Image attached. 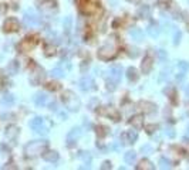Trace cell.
Wrapping results in <instances>:
<instances>
[{"label":"cell","instance_id":"cell-9","mask_svg":"<svg viewBox=\"0 0 189 170\" xmlns=\"http://www.w3.org/2000/svg\"><path fill=\"white\" fill-rule=\"evenodd\" d=\"M36 44H37V40L34 37H26L24 40L20 43V50H22V51H30L31 48L36 47Z\"/></svg>","mask_w":189,"mask_h":170},{"label":"cell","instance_id":"cell-14","mask_svg":"<svg viewBox=\"0 0 189 170\" xmlns=\"http://www.w3.org/2000/svg\"><path fill=\"white\" fill-rule=\"evenodd\" d=\"M80 88L83 91H90L94 88V80L91 77H84L80 81Z\"/></svg>","mask_w":189,"mask_h":170},{"label":"cell","instance_id":"cell-24","mask_svg":"<svg viewBox=\"0 0 189 170\" xmlns=\"http://www.w3.org/2000/svg\"><path fill=\"white\" fill-rule=\"evenodd\" d=\"M19 68H20L19 61H12L9 65H7V72H9L10 75H14L19 72Z\"/></svg>","mask_w":189,"mask_h":170},{"label":"cell","instance_id":"cell-44","mask_svg":"<svg viewBox=\"0 0 189 170\" xmlns=\"http://www.w3.org/2000/svg\"><path fill=\"white\" fill-rule=\"evenodd\" d=\"M59 116L61 121H65V119H67V114H65V112H59Z\"/></svg>","mask_w":189,"mask_h":170},{"label":"cell","instance_id":"cell-11","mask_svg":"<svg viewBox=\"0 0 189 170\" xmlns=\"http://www.w3.org/2000/svg\"><path fill=\"white\" fill-rule=\"evenodd\" d=\"M43 80H44V71L41 70V68L36 67V72H33V74H31L30 82L33 84V85H38V84H40Z\"/></svg>","mask_w":189,"mask_h":170},{"label":"cell","instance_id":"cell-39","mask_svg":"<svg viewBox=\"0 0 189 170\" xmlns=\"http://www.w3.org/2000/svg\"><path fill=\"white\" fill-rule=\"evenodd\" d=\"M168 77H169V70H168V71H162L161 77H159V81H164L165 78H168Z\"/></svg>","mask_w":189,"mask_h":170},{"label":"cell","instance_id":"cell-18","mask_svg":"<svg viewBox=\"0 0 189 170\" xmlns=\"http://www.w3.org/2000/svg\"><path fill=\"white\" fill-rule=\"evenodd\" d=\"M67 71L68 70H64V67H63V64H61V65H59V67L51 70V75H53L54 78H63L65 74H67Z\"/></svg>","mask_w":189,"mask_h":170},{"label":"cell","instance_id":"cell-15","mask_svg":"<svg viewBox=\"0 0 189 170\" xmlns=\"http://www.w3.org/2000/svg\"><path fill=\"white\" fill-rule=\"evenodd\" d=\"M121 138L125 143H134V142H136V139H138V133H136V130H128V132H125Z\"/></svg>","mask_w":189,"mask_h":170},{"label":"cell","instance_id":"cell-26","mask_svg":"<svg viewBox=\"0 0 189 170\" xmlns=\"http://www.w3.org/2000/svg\"><path fill=\"white\" fill-rule=\"evenodd\" d=\"M124 160H125V163H128V164H132L136 160V153L134 150H130V152H127L124 155Z\"/></svg>","mask_w":189,"mask_h":170},{"label":"cell","instance_id":"cell-17","mask_svg":"<svg viewBox=\"0 0 189 170\" xmlns=\"http://www.w3.org/2000/svg\"><path fill=\"white\" fill-rule=\"evenodd\" d=\"M17 135H19V129H17V126H14V125H12V126H9L6 129V138L10 140H14L16 138H17Z\"/></svg>","mask_w":189,"mask_h":170},{"label":"cell","instance_id":"cell-47","mask_svg":"<svg viewBox=\"0 0 189 170\" xmlns=\"http://www.w3.org/2000/svg\"><path fill=\"white\" fill-rule=\"evenodd\" d=\"M128 2H131V3H140L141 0H128Z\"/></svg>","mask_w":189,"mask_h":170},{"label":"cell","instance_id":"cell-41","mask_svg":"<svg viewBox=\"0 0 189 170\" xmlns=\"http://www.w3.org/2000/svg\"><path fill=\"white\" fill-rule=\"evenodd\" d=\"M47 88H49L50 91H56V90H59V85H57V84H49Z\"/></svg>","mask_w":189,"mask_h":170},{"label":"cell","instance_id":"cell-20","mask_svg":"<svg viewBox=\"0 0 189 170\" xmlns=\"http://www.w3.org/2000/svg\"><path fill=\"white\" fill-rule=\"evenodd\" d=\"M159 33H161V28H159V26L156 23H152V24L148 26V34L152 38H156L159 36Z\"/></svg>","mask_w":189,"mask_h":170},{"label":"cell","instance_id":"cell-34","mask_svg":"<svg viewBox=\"0 0 189 170\" xmlns=\"http://www.w3.org/2000/svg\"><path fill=\"white\" fill-rule=\"evenodd\" d=\"M105 114L108 115V116L111 115L114 121H120V114H118L117 111H114V109H110V111H108V112H105Z\"/></svg>","mask_w":189,"mask_h":170},{"label":"cell","instance_id":"cell-23","mask_svg":"<svg viewBox=\"0 0 189 170\" xmlns=\"http://www.w3.org/2000/svg\"><path fill=\"white\" fill-rule=\"evenodd\" d=\"M138 16H140L141 19H148V17H151V7L146 6V4L141 6L140 10H138Z\"/></svg>","mask_w":189,"mask_h":170},{"label":"cell","instance_id":"cell-5","mask_svg":"<svg viewBox=\"0 0 189 170\" xmlns=\"http://www.w3.org/2000/svg\"><path fill=\"white\" fill-rule=\"evenodd\" d=\"M37 6L40 9V12L44 13V14H51L53 12L57 10V3L54 0H38Z\"/></svg>","mask_w":189,"mask_h":170},{"label":"cell","instance_id":"cell-27","mask_svg":"<svg viewBox=\"0 0 189 170\" xmlns=\"http://www.w3.org/2000/svg\"><path fill=\"white\" fill-rule=\"evenodd\" d=\"M141 105H142V109L145 114H152V112L156 111V106L154 104H151V102H142Z\"/></svg>","mask_w":189,"mask_h":170},{"label":"cell","instance_id":"cell-7","mask_svg":"<svg viewBox=\"0 0 189 170\" xmlns=\"http://www.w3.org/2000/svg\"><path fill=\"white\" fill-rule=\"evenodd\" d=\"M81 135H83L81 128H74V129H71L70 132L67 133V145L73 146L74 143H77V140L81 138Z\"/></svg>","mask_w":189,"mask_h":170},{"label":"cell","instance_id":"cell-46","mask_svg":"<svg viewBox=\"0 0 189 170\" xmlns=\"http://www.w3.org/2000/svg\"><path fill=\"white\" fill-rule=\"evenodd\" d=\"M168 135H169L171 138H172V136H174V132H172V129H171V128H168Z\"/></svg>","mask_w":189,"mask_h":170},{"label":"cell","instance_id":"cell-10","mask_svg":"<svg viewBox=\"0 0 189 170\" xmlns=\"http://www.w3.org/2000/svg\"><path fill=\"white\" fill-rule=\"evenodd\" d=\"M152 67H154V58H152L151 54H148V56H145V58H144L142 65H141V70H142L144 74H149Z\"/></svg>","mask_w":189,"mask_h":170},{"label":"cell","instance_id":"cell-29","mask_svg":"<svg viewBox=\"0 0 189 170\" xmlns=\"http://www.w3.org/2000/svg\"><path fill=\"white\" fill-rule=\"evenodd\" d=\"M2 104H3L4 106H12L13 104H14V96L10 95V94L4 95L3 98H2Z\"/></svg>","mask_w":189,"mask_h":170},{"label":"cell","instance_id":"cell-19","mask_svg":"<svg viewBox=\"0 0 189 170\" xmlns=\"http://www.w3.org/2000/svg\"><path fill=\"white\" fill-rule=\"evenodd\" d=\"M43 125H44V119H43V118H40V116L31 119V122H30V128L33 130H36V132H37L40 128H43Z\"/></svg>","mask_w":189,"mask_h":170},{"label":"cell","instance_id":"cell-42","mask_svg":"<svg viewBox=\"0 0 189 170\" xmlns=\"http://www.w3.org/2000/svg\"><path fill=\"white\" fill-rule=\"evenodd\" d=\"M179 40H181V33H179V31H178V33H175L174 43H175V44H178V43H179Z\"/></svg>","mask_w":189,"mask_h":170},{"label":"cell","instance_id":"cell-25","mask_svg":"<svg viewBox=\"0 0 189 170\" xmlns=\"http://www.w3.org/2000/svg\"><path fill=\"white\" fill-rule=\"evenodd\" d=\"M127 78H128V81H131V82H135V81L138 80V72H136V70L134 67H130L127 70Z\"/></svg>","mask_w":189,"mask_h":170},{"label":"cell","instance_id":"cell-37","mask_svg":"<svg viewBox=\"0 0 189 170\" xmlns=\"http://www.w3.org/2000/svg\"><path fill=\"white\" fill-rule=\"evenodd\" d=\"M44 50H46V56H53V54H54V47L46 46V47H44Z\"/></svg>","mask_w":189,"mask_h":170},{"label":"cell","instance_id":"cell-3","mask_svg":"<svg viewBox=\"0 0 189 170\" xmlns=\"http://www.w3.org/2000/svg\"><path fill=\"white\" fill-rule=\"evenodd\" d=\"M115 54H117V48H115L114 43H105L104 46H101L98 48V58L101 60H111L115 57Z\"/></svg>","mask_w":189,"mask_h":170},{"label":"cell","instance_id":"cell-21","mask_svg":"<svg viewBox=\"0 0 189 170\" xmlns=\"http://www.w3.org/2000/svg\"><path fill=\"white\" fill-rule=\"evenodd\" d=\"M130 36L132 37V40H135V41H141L144 38L142 30H141V28H136V27L131 28V30H130Z\"/></svg>","mask_w":189,"mask_h":170},{"label":"cell","instance_id":"cell-2","mask_svg":"<svg viewBox=\"0 0 189 170\" xmlns=\"http://www.w3.org/2000/svg\"><path fill=\"white\" fill-rule=\"evenodd\" d=\"M63 102H64V106L68 111H78L81 106V101L77 95H75L73 91H64L63 92Z\"/></svg>","mask_w":189,"mask_h":170},{"label":"cell","instance_id":"cell-33","mask_svg":"<svg viewBox=\"0 0 189 170\" xmlns=\"http://www.w3.org/2000/svg\"><path fill=\"white\" fill-rule=\"evenodd\" d=\"M71 26H73L71 17H65V20H64V28H65V31H67V33H70V31H71Z\"/></svg>","mask_w":189,"mask_h":170},{"label":"cell","instance_id":"cell-16","mask_svg":"<svg viewBox=\"0 0 189 170\" xmlns=\"http://www.w3.org/2000/svg\"><path fill=\"white\" fill-rule=\"evenodd\" d=\"M43 159L46 162H50V163H56L59 160V153L54 150H50V152H43Z\"/></svg>","mask_w":189,"mask_h":170},{"label":"cell","instance_id":"cell-8","mask_svg":"<svg viewBox=\"0 0 189 170\" xmlns=\"http://www.w3.org/2000/svg\"><path fill=\"white\" fill-rule=\"evenodd\" d=\"M3 30L6 31V33H13V31H17V30H19V22H17L14 17H10V19H7L6 22H4Z\"/></svg>","mask_w":189,"mask_h":170},{"label":"cell","instance_id":"cell-22","mask_svg":"<svg viewBox=\"0 0 189 170\" xmlns=\"http://www.w3.org/2000/svg\"><path fill=\"white\" fill-rule=\"evenodd\" d=\"M34 102H36V105L43 108V106L47 105V95L46 94H37V95L34 96Z\"/></svg>","mask_w":189,"mask_h":170},{"label":"cell","instance_id":"cell-49","mask_svg":"<svg viewBox=\"0 0 189 170\" xmlns=\"http://www.w3.org/2000/svg\"><path fill=\"white\" fill-rule=\"evenodd\" d=\"M188 132H189V129H188Z\"/></svg>","mask_w":189,"mask_h":170},{"label":"cell","instance_id":"cell-32","mask_svg":"<svg viewBox=\"0 0 189 170\" xmlns=\"http://www.w3.org/2000/svg\"><path fill=\"white\" fill-rule=\"evenodd\" d=\"M178 68L181 70V72H188L189 71V62L179 61V62H178Z\"/></svg>","mask_w":189,"mask_h":170},{"label":"cell","instance_id":"cell-43","mask_svg":"<svg viewBox=\"0 0 189 170\" xmlns=\"http://www.w3.org/2000/svg\"><path fill=\"white\" fill-rule=\"evenodd\" d=\"M171 3H172V0H159V4H162V6H168Z\"/></svg>","mask_w":189,"mask_h":170},{"label":"cell","instance_id":"cell-40","mask_svg":"<svg viewBox=\"0 0 189 170\" xmlns=\"http://www.w3.org/2000/svg\"><path fill=\"white\" fill-rule=\"evenodd\" d=\"M101 169L102 170H107V169H111V162H104L101 164Z\"/></svg>","mask_w":189,"mask_h":170},{"label":"cell","instance_id":"cell-12","mask_svg":"<svg viewBox=\"0 0 189 170\" xmlns=\"http://www.w3.org/2000/svg\"><path fill=\"white\" fill-rule=\"evenodd\" d=\"M121 74H122V67L121 65H112L110 68V78L114 80L115 82H120L121 80Z\"/></svg>","mask_w":189,"mask_h":170},{"label":"cell","instance_id":"cell-36","mask_svg":"<svg viewBox=\"0 0 189 170\" xmlns=\"http://www.w3.org/2000/svg\"><path fill=\"white\" fill-rule=\"evenodd\" d=\"M145 129H146V132H148V133H152V132H155V130L158 129V126L154 125V124H151V125H146Z\"/></svg>","mask_w":189,"mask_h":170},{"label":"cell","instance_id":"cell-35","mask_svg":"<svg viewBox=\"0 0 189 170\" xmlns=\"http://www.w3.org/2000/svg\"><path fill=\"white\" fill-rule=\"evenodd\" d=\"M117 85H118V82H115V81L111 80V78H110L108 82H107V88H108L110 91H114L115 88H117Z\"/></svg>","mask_w":189,"mask_h":170},{"label":"cell","instance_id":"cell-1","mask_svg":"<svg viewBox=\"0 0 189 170\" xmlns=\"http://www.w3.org/2000/svg\"><path fill=\"white\" fill-rule=\"evenodd\" d=\"M47 146H49V142H47V140H33V142L26 145V148H24L26 156H28V158L38 156L40 153H43V152L46 150Z\"/></svg>","mask_w":189,"mask_h":170},{"label":"cell","instance_id":"cell-6","mask_svg":"<svg viewBox=\"0 0 189 170\" xmlns=\"http://www.w3.org/2000/svg\"><path fill=\"white\" fill-rule=\"evenodd\" d=\"M40 17H38L33 10H27L24 13V24L26 27H34V26H38L40 24Z\"/></svg>","mask_w":189,"mask_h":170},{"label":"cell","instance_id":"cell-30","mask_svg":"<svg viewBox=\"0 0 189 170\" xmlns=\"http://www.w3.org/2000/svg\"><path fill=\"white\" fill-rule=\"evenodd\" d=\"M136 169L138 170H142V169H148V170H152L154 169V166H152V163L149 160H146V159H144L142 162H141L138 166H136Z\"/></svg>","mask_w":189,"mask_h":170},{"label":"cell","instance_id":"cell-38","mask_svg":"<svg viewBox=\"0 0 189 170\" xmlns=\"http://www.w3.org/2000/svg\"><path fill=\"white\" fill-rule=\"evenodd\" d=\"M141 150H142V153H145V155H149V153L152 152V148L149 145H145V146H142V149H141Z\"/></svg>","mask_w":189,"mask_h":170},{"label":"cell","instance_id":"cell-28","mask_svg":"<svg viewBox=\"0 0 189 170\" xmlns=\"http://www.w3.org/2000/svg\"><path fill=\"white\" fill-rule=\"evenodd\" d=\"M78 158L84 162V164L90 166V163H91V155L88 153V152H80V153H78Z\"/></svg>","mask_w":189,"mask_h":170},{"label":"cell","instance_id":"cell-45","mask_svg":"<svg viewBox=\"0 0 189 170\" xmlns=\"http://www.w3.org/2000/svg\"><path fill=\"white\" fill-rule=\"evenodd\" d=\"M50 109H53V111H56V109H57V104H56V102H53V104L50 105Z\"/></svg>","mask_w":189,"mask_h":170},{"label":"cell","instance_id":"cell-13","mask_svg":"<svg viewBox=\"0 0 189 170\" xmlns=\"http://www.w3.org/2000/svg\"><path fill=\"white\" fill-rule=\"evenodd\" d=\"M130 125L134 129H141L144 126V116L142 115H134L130 119Z\"/></svg>","mask_w":189,"mask_h":170},{"label":"cell","instance_id":"cell-4","mask_svg":"<svg viewBox=\"0 0 189 170\" xmlns=\"http://www.w3.org/2000/svg\"><path fill=\"white\" fill-rule=\"evenodd\" d=\"M78 3L84 14H94L98 9V0H78Z\"/></svg>","mask_w":189,"mask_h":170},{"label":"cell","instance_id":"cell-31","mask_svg":"<svg viewBox=\"0 0 189 170\" xmlns=\"http://www.w3.org/2000/svg\"><path fill=\"white\" fill-rule=\"evenodd\" d=\"M159 167L161 169H169L171 167V162L166 158H161L159 159Z\"/></svg>","mask_w":189,"mask_h":170},{"label":"cell","instance_id":"cell-48","mask_svg":"<svg viewBox=\"0 0 189 170\" xmlns=\"http://www.w3.org/2000/svg\"><path fill=\"white\" fill-rule=\"evenodd\" d=\"M186 95L189 96V85H188V87H186Z\"/></svg>","mask_w":189,"mask_h":170}]
</instances>
